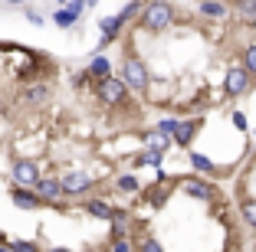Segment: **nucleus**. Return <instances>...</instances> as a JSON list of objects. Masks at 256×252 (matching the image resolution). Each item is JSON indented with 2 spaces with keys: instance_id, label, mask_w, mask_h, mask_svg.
I'll use <instances>...</instances> for the list:
<instances>
[{
  "instance_id": "1",
  "label": "nucleus",
  "mask_w": 256,
  "mask_h": 252,
  "mask_svg": "<svg viewBox=\"0 0 256 252\" xmlns=\"http://www.w3.org/2000/svg\"><path fill=\"white\" fill-rule=\"evenodd\" d=\"M174 23V7L171 3H164V0H154V3H148L142 13V26L151 33H164L168 26Z\"/></svg>"
},
{
  "instance_id": "2",
  "label": "nucleus",
  "mask_w": 256,
  "mask_h": 252,
  "mask_svg": "<svg viewBox=\"0 0 256 252\" xmlns=\"http://www.w3.org/2000/svg\"><path fill=\"white\" fill-rule=\"evenodd\" d=\"M122 75H125L122 82H125L128 89H135V92L148 89V69H144V62L135 59V56H128V59H125V66H122Z\"/></svg>"
},
{
  "instance_id": "3",
  "label": "nucleus",
  "mask_w": 256,
  "mask_h": 252,
  "mask_svg": "<svg viewBox=\"0 0 256 252\" xmlns=\"http://www.w3.org/2000/svg\"><path fill=\"white\" fill-rule=\"evenodd\" d=\"M125 89L128 85L122 79H112V75H102V79H98V98L106 105H118L122 98H125Z\"/></svg>"
},
{
  "instance_id": "4",
  "label": "nucleus",
  "mask_w": 256,
  "mask_h": 252,
  "mask_svg": "<svg viewBox=\"0 0 256 252\" xmlns=\"http://www.w3.org/2000/svg\"><path fill=\"white\" fill-rule=\"evenodd\" d=\"M14 180L20 187H36V180H40L36 164H33V161H16L14 164Z\"/></svg>"
},
{
  "instance_id": "5",
  "label": "nucleus",
  "mask_w": 256,
  "mask_h": 252,
  "mask_svg": "<svg viewBox=\"0 0 256 252\" xmlns=\"http://www.w3.org/2000/svg\"><path fill=\"white\" fill-rule=\"evenodd\" d=\"M246 85H250V69L246 66H236V69H230V72H226V92H230V95L246 92Z\"/></svg>"
},
{
  "instance_id": "6",
  "label": "nucleus",
  "mask_w": 256,
  "mask_h": 252,
  "mask_svg": "<svg viewBox=\"0 0 256 252\" xmlns=\"http://www.w3.org/2000/svg\"><path fill=\"white\" fill-rule=\"evenodd\" d=\"M89 187H92L89 174H66V177H62V193H69V197H79V193H86Z\"/></svg>"
},
{
  "instance_id": "7",
  "label": "nucleus",
  "mask_w": 256,
  "mask_h": 252,
  "mask_svg": "<svg viewBox=\"0 0 256 252\" xmlns=\"http://www.w3.org/2000/svg\"><path fill=\"white\" fill-rule=\"evenodd\" d=\"M40 200H43V197H40V193H30L26 187H16V190H14V203L20 210H36Z\"/></svg>"
},
{
  "instance_id": "8",
  "label": "nucleus",
  "mask_w": 256,
  "mask_h": 252,
  "mask_svg": "<svg viewBox=\"0 0 256 252\" xmlns=\"http://www.w3.org/2000/svg\"><path fill=\"white\" fill-rule=\"evenodd\" d=\"M36 193L43 200H56L62 193V180H36Z\"/></svg>"
},
{
  "instance_id": "9",
  "label": "nucleus",
  "mask_w": 256,
  "mask_h": 252,
  "mask_svg": "<svg viewBox=\"0 0 256 252\" xmlns=\"http://www.w3.org/2000/svg\"><path fill=\"white\" fill-rule=\"evenodd\" d=\"M23 102H30V105L50 102V85H30V89H23Z\"/></svg>"
},
{
  "instance_id": "10",
  "label": "nucleus",
  "mask_w": 256,
  "mask_h": 252,
  "mask_svg": "<svg viewBox=\"0 0 256 252\" xmlns=\"http://www.w3.org/2000/svg\"><path fill=\"white\" fill-rule=\"evenodd\" d=\"M122 16H106V20L98 23V30H102V43H108V39L115 36V33H118V26H122Z\"/></svg>"
},
{
  "instance_id": "11",
  "label": "nucleus",
  "mask_w": 256,
  "mask_h": 252,
  "mask_svg": "<svg viewBox=\"0 0 256 252\" xmlns=\"http://www.w3.org/2000/svg\"><path fill=\"white\" fill-rule=\"evenodd\" d=\"M194 131H197L194 121H184V125L178 121V128H174V141H178V144H188L190 138H194Z\"/></svg>"
},
{
  "instance_id": "12",
  "label": "nucleus",
  "mask_w": 256,
  "mask_h": 252,
  "mask_svg": "<svg viewBox=\"0 0 256 252\" xmlns=\"http://www.w3.org/2000/svg\"><path fill=\"white\" fill-rule=\"evenodd\" d=\"M89 213H92V216H98V220H112L115 210L108 207V203H102V200H92V203H89Z\"/></svg>"
},
{
  "instance_id": "13",
  "label": "nucleus",
  "mask_w": 256,
  "mask_h": 252,
  "mask_svg": "<svg viewBox=\"0 0 256 252\" xmlns=\"http://www.w3.org/2000/svg\"><path fill=\"white\" fill-rule=\"evenodd\" d=\"M148 144H151L154 151H164V148H168V131H161V128L148 131Z\"/></svg>"
},
{
  "instance_id": "14",
  "label": "nucleus",
  "mask_w": 256,
  "mask_h": 252,
  "mask_svg": "<svg viewBox=\"0 0 256 252\" xmlns=\"http://www.w3.org/2000/svg\"><path fill=\"white\" fill-rule=\"evenodd\" d=\"M76 16H79V13H72V10H60V13H56L53 16V23H56V26H62V30H69V26H72V23H76Z\"/></svg>"
},
{
  "instance_id": "15",
  "label": "nucleus",
  "mask_w": 256,
  "mask_h": 252,
  "mask_svg": "<svg viewBox=\"0 0 256 252\" xmlns=\"http://www.w3.org/2000/svg\"><path fill=\"white\" fill-rule=\"evenodd\" d=\"M89 75H96V79H102V75H108V59L106 56H96L89 66Z\"/></svg>"
},
{
  "instance_id": "16",
  "label": "nucleus",
  "mask_w": 256,
  "mask_h": 252,
  "mask_svg": "<svg viewBox=\"0 0 256 252\" xmlns=\"http://www.w3.org/2000/svg\"><path fill=\"white\" fill-rule=\"evenodd\" d=\"M184 190L190 193V197H197V200H210V187H204V184H197V180H190Z\"/></svg>"
},
{
  "instance_id": "17",
  "label": "nucleus",
  "mask_w": 256,
  "mask_h": 252,
  "mask_svg": "<svg viewBox=\"0 0 256 252\" xmlns=\"http://www.w3.org/2000/svg\"><path fill=\"white\" fill-rule=\"evenodd\" d=\"M200 10L207 16H224L226 13V7H224V3H217V0H200Z\"/></svg>"
},
{
  "instance_id": "18",
  "label": "nucleus",
  "mask_w": 256,
  "mask_h": 252,
  "mask_svg": "<svg viewBox=\"0 0 256 252\" xmlns=\"http://www.w3.org/2000/svg\"><path fill=\"white\" fill-rule=\"evenodd\" d=\"M243 66L250 69V75H256V46H246V49H243Z\"/></svg>"
},
{
  "instance_id": "19",
  "label": "nucleus",
  "mask_w": 256,
  "mask_h": 252,
  "mask_svg": "<svg viewBox=\"0 0 256 252\" xmlns=\"http://www.w3.org/2000/svg\"><path fill=\"white\" fill-rule=\"evenodd\" d=\"M190 164H194L197 171H207V174L214 171V164H210V157H204V154H190Z\"/></svg>"
},
{
  "instance_id": "20",
  "label": "nucleus",
  "mask_w": 256,
  "mask_h": 252,
  "mask_svg": "<svg viewBox=\"0 0 256 252\" xmlns=\"http://www.w3.org/2000/svg\"><path fill=\"white\" fill-rule=\"evenodd\" d=\"M118 187L125 193H138V177H132V174H125V177H118Z\"/></svg>"
},
{
  "instance_id": "21",
  "label": "nucleus",
  "mask_w": 256,
  "mask_h": 252,
  "mask_svg": "<svg viewBox=\"0 0 256 252\" xmlns=\"http://www.w3.org/2000/svg\"><path fill=\"white\" fill-rule=\"evenodd\" d=\"M243 220H246L250 226L256 230V200H246V203H243Z\"/></svg>"
},
{
  "instance_id": "22",
  "label": "nucleus",
  "mask_w": 256,
  "mask_h": 252,
  "mask_svg": "<svg viewBox=\"0 0 256 252\" xmlns=\"http://www.w3.org/2000/svg\"><path fill=\"white\" fill-rule=\"evenodd\" d=\"M142 164H148V167H158V164H161V151H154V148H151L148 154L142 157Z\"/></svg>"
},
{
  "instance_id": "23",
  "label": "nucleus",
  "mask_w": 256,
  "mask_h": 252,
  "mask_svg": "<svg viewBox=\"0 0 256 252\" xmlns=\"http://www.w3.org/2000/svg\"><path fill=\"white\" fill-rule=\"evenodd\" d=\"M125 220H128V216L122 213V210H115V213H112V226H115V233H122V230H125Z\"/></svg>"
},
{
  "instance_id": "24",
  "label": "nucleus",
  "mask_w": 256,
  "mask_h": 252,
  "mask_svg": "<svg viewBox=\"0 0 256 252\" xmlns=\"http://www.w3.org/2000/svg\"><path fill=\"white\" fill-rule=\"evenodd\" d=\"M240 10H246L250 16H256V0H240Z\"/></svg>"
},
{
  "instance_id": "25",
  "label": "nucleus",
  "mask_w": 256,
  "mask_h": 252,
  "mask_svg": "<svg viewBox=\"0 0 256 252\" xmlns=\"http://www.w3.org/2000/svg\"><path fill=\"white\" fill-rule=\"evenodd\" d=\"M161 131H168V134H174V128H178V121H174V118H168V121H161Z\"/></svg>"
},
{
  "instance_id": "26",
  "label": "nucleus",
  "mask_w": 256,
  "mask_h": 252,
  "mask_svg": "<svg viewBox=\"0 0 256 252\" xmlns=\"http://www.w3.org/2000/svg\"><path fill=\"white\" fill-rule=\"evenodd\" d=\"M14 249H16V252H33V249H36V246H33V243H16Z\"/></svg>"
},
{
  "instance_id": "27",
  "label": "nucleus",
  "mask_w": 256,
  "mask_h": 252,
  "mask_svg": "<svg viewBox=\"0 0 256 252\" xmlns=\"http://www.w3.org/2000/svg\"><path fill=\"white\" fill-rule=\"evenodd\" d=\"M142 249H148V252H158V249H161V243H154V239H148V243H144Z\"/></svg>"
},
{
  "instance_id": "28",
  "label": "nucleus",
  "mask_w": 256,
  "mask_h": 252,
  "mask_svg": "<svg viewBox=\"0 0 256 252\" xmlns=\"http://www.w3.org/2000/svg\"><path fill=\"white\" fill-rule=\"evenodd\" d=\"M82 7H86V0H72V3H69V10H72V13H79Z\"/></svg>"
},
{
  "instance_id": "29",
  "label": "nucleus",
  "mask_w": 256,
  "mask_h": 252,
  "mask_svg": "<svg viewBox=\"0 0 256 252\" xmlns=\"http://www.w3.org/2000/svg\"><path fill=\"white\" fill-rule=\"evenodd\" d=\"M7 3H14V7H16V3H23V0H7Z\"/></svg>"
},
{
  "instance_id": "30",
  "label": "nucleus",
  "mask_w": 256,
  "mask_h": 252,
  "mask_svg": "<svg viewBox=\"0 0 256 252\" xmlns=\"http://www.w3.org/2000/svg\"><path fill=\"white\" fill-rule=\"evenodd\" d=\"M60 3H66V0H60Z\"/></svg>"
}]
</instances>
